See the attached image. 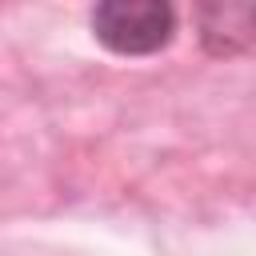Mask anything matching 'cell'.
Here are the masks:
<instances>
[{"label": "cell", "mask_w": 256, "mask_h": 256, "mask_svg": "<svg viewBox=\"0 0 256 256\" xmlns=\"http://www.w3.org/2000/svg\"><path fill=\"white\" fill-rule=\"evenodd\" d=\"M92 32L116 56H152L172 40L176 12L160 0H108L96 4Z\"/></svg>", "instance_id": "6da1fadb"}]
</instances>
